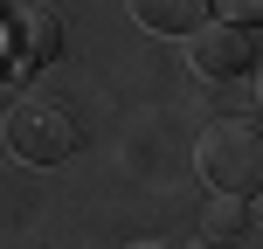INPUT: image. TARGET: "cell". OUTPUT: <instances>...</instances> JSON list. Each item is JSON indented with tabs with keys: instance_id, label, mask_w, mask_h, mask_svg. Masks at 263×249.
Listing matches in <instances>:
<instances>
[{
	"instance_id": "4",
	"label": "cell",
	"mask_w": 263,
	"mask_h": 249,
	"mask_svg": "<svg viewBox=\"0 0 263 249\" xmlns=\"http://www.w3.org/2000/svg\"><path fill=\"white\" fill-rule=\"evenodd\" d=\"M132 21L153 28V35H194L201 21H208V0H125Z\"/></svg>"
},
{
	"instance_id": "9",
	"label": "cell",
	"mask_w": 263,
	"mask_h": 249,
	"mask_svg": "<svg viewBox=\"0 0 263 249\" xmlns=\"http://www.w3.org/2000/svg\"><path fill=\"white\" fill-rule=\"evenodd\" d=\"M201 249H215V242H201Z\"/></svg>"
},
{
	"instance_id": "1",
	"label": "cell",
	"mask_w": 263,
	"mask_h": 249,
	"mask_svg": "<svg viewBox=\"0 0 263 249\" xmlns=\"http://www.w3.org/2000/svg\"><path fill=\"white\" fill-rule=\"evenodd\" d=\"M194 166L208 180V194L222 201H250L263 180V125L256 118H215L194 145Z\"/></svg>"
},
{
	"instance_id": "8",
	"label": "cell",
	"mask_w": 263,
	"mask_h": 249,
	"mask_svg": "<svg viewBox=\"0 0 263 249\" xmlns=\"http://www.w3.org/2000/svg\"><path fill=\"white\" fill-rule=\"evenodd\" d=\"M125 249H173V242H159V236H139V242H125Z\"/></svg>"
},
{
	"instance_id": "5",
	"label": "cell",
	"mask_w": 263,
	"mask_h": 249,
	"mask_svg": "<svg viewBox=\"0 0 263 249\" xmlns=\"http://www.w3.org/2000/svg\"><path fill=\"white\" fill-rule=\"evenodd\" d=\"M14 42H21V69L28 63H49L63 49V14L55 7H21L14 14Z\"/></svg>"
},
{
	"instance_id": "2",
	"label": "cell",
	"mask_w": 263,
	"mask_h": 249,
	"mask_svg": "<svg viewBox=\"0 0 263 249\" xmlns=\"http://www.w3.org/2000/svg\"><path fill=\"white\" fill-rule=\"evenodd\" d=\"M7 152L28 159V166H63L77 152V118L55 97H21L7 111Z\"/></svg>"
},
{
	"instance_id": "3",
	"label": "cell",
	"mask_w": 263,
	"mask_h": 249,
	"mask_svg": "<svg viewBox=\"0 0 263 249\" xmlns=\"http://www.w3.org/2000/svg\"><path fill=\"white\" fill-rule=\"evenodd\" d=\"M187 63L194 76L208 83H229V76H250L256 69V28H229V21H201L187 35Z\"/></svg>"
},
{
	"instance_id": "6",
	"label": "cell",
	"mask_w": 263,
	"mask_h": 249,
	"mask_svg": "<svg viewBox=\"0 0 263 249\" xmlns=\"http://www.w3.org/2000/svg\"><path fill=\"white\" fill-rule=\"evenodd\" d=\"M242 236H250V201H222V194H215V208L201 215V242H215V249H236Z\"/></svg>"
},
{
	"instance_id": "7",
	"label": "cell",
	"mask_w": 263,
	"mask_h": 249,
	"mask_svg": "<svg viewBox=\"0 0 263 249\" xmlns=\"http://www.w3.org/2000/svg\"><path fill=\"white\" fill-rule=\"evenodd\" d=\"M208 7H215V21H229V28H256L263 0H208Z\"/></svg>"
}]
</instances>
